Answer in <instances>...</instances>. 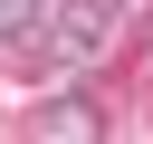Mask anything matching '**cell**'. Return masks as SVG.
I'll list each match as a JSON object with an SVG mask.
<instances>
[{"instance_id": "obj_1", "label": "cell", "mask_w": 153, "mask_h": 144, "mask_svg": "<svg viewBox=\"0 0 153 144\" xmlns=\"http://www.w3.org/2000/svg\"><path fill=\"white\" fill-rule=\"evenodd\" d=\"M115 10L124 0H57V67H96L105 58V38H115Z\"/></svg>"}, {"instance_id": "obj_2", "label": "cell", "mask_w": 153, "mask_h": 144, "mask_svg": "<svg viewBox=\"0 0 153 144\" xmlns=\"http://www.w3.org/2000/svg\"><path fill=\"white\" fill-rule=\"evenodd\" d=\"M57 48V0H0V67H38Z\"/></svg>"}, {"instance_id": "obj_3", "label": "cell", "mask_w": 153, "mask_h": 144, "mask_svg": "<svg viewBox=\"0 0 153 144\" xmlns=\"http://www.w3.org/2000/svg\"><path fill=\"white\" fill-rule=\"evenodd\" d=\"M29 134H48V144H86V134H105V115H96L86 96H48V106L29 115Z\"/></svg>"}]
</instances>
